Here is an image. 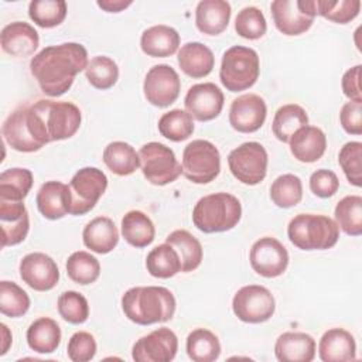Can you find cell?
Wrapping results in <instances>:
<instances>
[{"mask_svg":"<svg viewBox=\"0 0 362 362\" xmlns=\"http://www.w3.org/2000/svg\"><path fill=\"white\" fill-rule=\"evenodd\" d=\"M270 198L279 208L296 206L303 198V182L294 174L279 175L270 187Z\"/></svg>","mask_w":362,"mask_h":362,"instance_id":"cell-42","label":"cell"},{"mask_svg":"<svg viewBox=\"0 0 362 362\" xmlns=\"http://www.w3.org/2000/svg\"><path fill=\"white\" fill-rule=\"evenodd\" d=\"M85 75L88 82L93 88L105 90L112 88L117 82L119 66L112 58L106 55H98L90 58V61L88 62Z\"/></svg>","mask_w":362,"mask_h":362,"instance_id":"cell-43","label":"cell"},{"mask_svg":"<svg viewBox=\"0 0 362 362\" xmlns=\"http://www.w3.org/2000/svg\"><path fill=\"white\" fill-rule=\"evenodd\" d=\"M181 90V81L177 71L167 65L158 64L148 69L143 82V92L147 102L157 107H167L174 103Z\"/></svg>","mask_w":362,"mask_h":362,"instance_id":"cell-13","label":"cell"},{"mask_svg":"<svg viewBox=\"0 0 362 362\" xmlns=\"http://www.w3.org/2000/svg\"><path fill=\"white\" fill-rule=\"evenodd\" d=\"M339 122L346 133L359 136L362 133V103L346 102L341 107Z\"/></svg>","mask_w":362,"mask_h":362,"instance_id":"cell-51","label":"cell"},{"mask_svg":"<svg viewBox=\"0 0 362 362\" xmlns=\"http://www.w3.org/2000/svg\"><path fill=\"white\" fill-rule=\"evenodd\" d=\"M318 355L324 362H348L356 358L354 335L344 328L325 331L318 342Z\"/></svg>","mask_w":362,"mask_h":362,"instance_id":"cell-22","label":"cell"},{"mask_svg":"<svg viewBox=\"0 0 362 362\" xmlns=\"http://www.w3.org/2000/svg\"><path fill=\"white\" fill-rule=\"evenodd\" d=\"M30 308L28 294L14 281H0V311L3 315L18 318Z\"/></svg>","mask_w":362,"mask_h":362,"instance_id":"cell-44","label":"cell"},{"mask_svg":"<svg viewBox=\"0 0 362 362\" xmlns=\"http://www.w3.org/2000/svg\"><path fill=\"white\" fill-rule=\"evenodd\" d=\"M158 132L171 141L187 140L194 133V122L187 110L173 109L158 120Z\"/></svg>","mask_w":362,"mask_h":362,"instance_id":"cell-40","label":"cell"},{"mask_svg":"<svg viewBox=\"0 0 362 362\" xmlns=\"http://www.w3.org/2000/svg\"><path fill=\"white\" fill-rule=\"evenodd\" d=\"M308 124L307 112L296 103H287L280 106L273 117L272 130L277 140L288 143L291 136L301 127Z\"/></svg>","mask_w":362,"mask_h":362,"instance_id":"cell-32","label":"cell"},{"mask_svg":"<svg viewBox=\"0 0 362 362\" xmlns=\"http://www.w3.org/2000/svg\"><path fill=\"white\" fill-rule=\"evenodd\" d=\"M259 72V55L253 48L233 45L223 52L219 79L229 92L249 89L256 83Z\"/></svg>","mask_w":362,"mask_h":362,"instance_id":"cell-5","label":"cell"},{"mask_svg":"<svg viewBox=\"0 0 362 362\" xmlns=\"http://www.w3.org/2000/svg\"><path fill=\"white\" fill-rule=\"evenodd\" d=\"M37 208L47 219H61L68 214V185L61 181H47L35 197Z\"/></svg>","mask_w":362,"mask_h":362,"instance_id":"cell-29","label":"cell"},{"mask_svg":"<svg viewBox=\"0 0 362 362\" xmlns=\"http://www.w3.org/2000/svg\"><path fill=\"white\" fill-rule=\"evenodd\" d=\"M107 188L106 174L96 167H83L68 184V214L83 215L93 209Z\"/></svg>","mask_w":362,"mask_h":362,"instance_id":"cell-6","label":"cell"},{"mask_svg":"<svg viewBox=\"0 0 362 362\" xmlns=\"http://www.w3.org/2000/svg\"><path fill=\"white\" fill-rule=\"evenodd\" d=\"M339 188V180L337 174L331 170L320 168L314 171L310 177V189L314 195L320 198L332 197Z\"/></svg>","mask_w":362,"mask_h":362,"instance_id":"cell-50","label":"cell"},{"mask_svg":"<svg viewBox=\"0 0 362 362\" xmlns=\"http://www.w3.org/2000/svg\"><path fill=\"white\" fill-rule=\"evenodd\" d=\"M290 151L301 163H314L320 160L327 148V137L317 126H304L290 139Z\"/></svg>","mask_w":362,"mask_h":362,"instance_id":"cell-24","label":"cell"},{"mask_svg":"<svg viewBox=\"0 0 362 362\" xmlns=\"http://www.w3.org/2000/svg\"><path fill=\"white\" fill-rule=\"evenodd\" d=\"M335 223L349 236L362 233V197L346 195L335 206Z\"/></svg>","mask_w":362,"mask_h":362,"instance_id":"cell-38","label":"cell"},{"mask_svg":"<svg viewBox=\"0 0 362 362\" xmlns=\"http://www.w3.org/2000/svg\"><path fill=\"white\" fill-rule=\"evenodd\" d=\"M280 362H311L315 356V341L305 332H283L274 344Z\"/></svg>","mask_w":362,"mask_h":362,"instance_id":"cell-23","label":"cell"},{"mask_svg":"<svg viewBox=\"0 0 362 362\" xmlns=\"http://www.w3.org/2000/svg\"><path fill=\"white\" fill-rule=\"evenodd\" d=\"M27 344L38 354H52L61 344V328L58 322L48 317L34 320L27 329Z\"/></svg>","mask_w":362,"mask_h":362,"instance_id":"cell-30","label":"cell"},{"mask_svg":"<svg viewBox=\"0 0 362 362\" xmlns=\"http://www.w3.org/2000/svg\"><path fill=\"white\" fill-rule=\"evenodd\" d=\"M267 23L262 10L255 6L243 7L235 18V31L246 40H257L266 34Z\"/></svg>","mask_w":362,"mask_h":362,"instance_id":"cell-46","label":"cell"},{"mask_svg":"<svg viewBox=\"0 0 362 362\" xmlns=\"http://www.w3.org/2000/svg\"><path fill=\"white\" fill-rule=\"evenodd\" d=\"M122 235L129 245L146 247L154 240L156 228L148 215L133 209L126 212L122 218Z\"/></svg>","mask_w":362,"mask_h":362,"instance_id":"cell-31","label":"cell"},{"mask_svg":"<svg viewBox=\"0 0 362 362\" xmlns=\"http://www.w3.org/2000/svg\"><path fill=\"white\" fill-rule=\"evenodd\" d=\"M232 310L240 321L260 324L272 318L276 310V301L270 290L264 286L249 284L235 293Z\"/></svg>","mask_w":362,"mask_h":362,"instance_id":"cell-10","label":"cell"},{"mask_svg":"<svg viewBox=\"0 0 362 362\" xmlns=\"http://www.w3.org/2000/svg\"><path fill=\"white\" fill-rule=\"evenodd\" d=\"M178 351V338L167 327L157 328L137 339L132 349L136 362H170Z\"/></svg>","mask_w":362,"mask_h":362,"instance_id":"cell-16","label":"cell"},{"mask_svg":"<svg viewBox=\"0 0 362 362\" xmlns=\"http://www.w3.org/2000/svg\"><path fill=\"white\" fill-rule=\"evenodd\" d=\"M33 187V173L27 168H8L0 174V201L23 202Z\"/></svg>","mask_w":362,"mask_h":362,"instance_id":"cell-37","label":"cell"},{"mask_svg":"<svg viewBox=\"0 0 362 362\" xmlns=\"http://www.w3.org/2000/svg\"><path fill=\"white\" fill-rule=\"evenodd\" d=\"M266 115L264 99L256 93H245L232 100L229 123L239 133H253L263 126Z\"/></svg>","mask_w":362,"mask_h":362,"instance_id":"cell-19","label":"cell"},{"mask_svg":"<svg viewBox=\"0 0 362 362\" xmlns=\"http://www.w3.org/2000/svg\"><path fill=\"white\" fill-rule=\"evenodd\" d=\"M66 274L78 284H90L96 281L100 274L99 260L85 250L74 252L66 260Z\"/></svg>","mask_w":362,"mask_h":362,"instance_id":"cell-39","label":"cell"},{"mask_svg":"<svg viewBox=\"0 0 362 362\" xmlns=\"http://www.w3.org/2000/svg\"><path fill=\"white\" fill-rule=\"evenodd\" d=\"M1 133L4 141L17 151L34 153L44 147L33 124L28 105L18 106L7 116L3 123Z\"/></svg>","mask_w":362,"mask_h":362,"instance_id":"cell-14","label":"cell"},{"mask_svg":"<svg viewBox=\"0 0 362 362\" xmlns=\"http://www.w3.org/2000/svg\"><path fill=\"white\" fill-rule=\"evenodd\" d=\"M0 42L6 54L20 58L34 54L38 48L40 37L31 24L25 21H14L3 27Z\"/></svg>","mask_w":362,"mask_h":362,"instance_id":"cell-21","label":"cell"},{"mask_svg":"<svg viewBox=\"0 0 362 362\" xmlns=\"http://www.w3.org/2000/svg\"><path fill=\"white\" fill-rule=\"evenodd\" d=\"M147 272L157 279H170L181 272V259L174 246L161 243L151 249L146 257Z\"/></svg>","mask_w":362,"mask_h":362,"instance_id":"cell-34","label":"cell"},{"mask_svg":"<svg viewBox=\"0 0 362 362\" xmlns=\"http://www.w3.org/2000/svg\"><path fill=\"white\" fill-rule=\"evenodd\" d=\"M103 163L116 175H130L140 167L139 153L124 141H112L103 150Z\"/></svg>","mask_w":362,"mask_h":362,"instance_id":"cell-33","label":"cell"},{"mask_svg":"<svg viewBox=\"0 0 362 362\" xmlns=\"http://www.w3.org/2000/svg\"><path fill=\"white\" fill-rule=\"evenodd\" d=\"M140 47L148 57L165 58L177 52L180 47V34L170 25L157 24L143 31Z\"/></svg>","mask_w":362,"mask_h":362,"instance_id":"cell-26","label":"cell"},{"mask_svg":"<svg viewBox=\"0 0 362 362\" xmlns=\"http://www.w3.org/2000/svg\"><path fill=\"white\" fill-rule=\"evenodd\" d=\"M34 103L44 119L49 141L69 139L78 132L82 115L79 107L72 102L41 99Z\"/></svg>","mask_w":362,"mask_h":362,"instance_id":"cell-11","label":"cell"},{"mask_svg":"<svg viewBox=\"0 0 362 362\" xmlns=\"http://www.w3.org/2000/svg\"><path fill=\"white\" fill-rule=\"evenodd\" d=\"M28 16L38 27H57L66 17V3L64 0H33L28 4Z\"/></svg>","mask_w":362,"mask_h":362,"instance_id":"cell-41","label":"cell"},{"mask_svg":"<svg viewBox=\"0 0 362 362\" xmlns=\"http://www.w3.org/2000/svg\"><path fill=\"white\" fill-rule=\"evenodd\" d=\"M287 236L301 250H325L337 245L339 228L325 215L298 214L290 221Z\"/></svg>","mask_w":362,"mask_h":362,"instance_id":"cell-4","label":"cell"},{"mask_svg":"<svg viewBox=\"0 0 362 362\" xmlns=\"http://www.w3.org/2000/svg\"><path fill=\"white\" fill-rule=\"evenodd\" d=\"M178 65L191 78H204L211 74L215 65L214 52L202 42H187L178 51Z\"/></svg>","mask_w":362,"mask_h":362,"instance_id":"cell-28","label":"cell"},{"mask_svg":"<svg viewBox=\"0 0 362 362\" xmlns=\"http://www.w3.org/2000/svg\"><path fill=\"white\" fill-rule=\"evenodd\" d=\"M165 242L174 246L181 259V272L188 273L195 270L202 262V246L201 242L191 235L185 229L173 230L167 238Z\"/></svg>","mask_w":362,"mask_h":362,"instance_id":"cell-35","label":"cell"},{"mask_svg":"<svg viewBox=\"0 0 362 362\" xmlns=\"http://www.w3.org/2000/svg\"><path fill=\"white\" fill-rule=\"evenodd\" d=\"M0 327H1V335H3V346H1V352H0V355H4V354L7 352V349H8L10 344H11L13 337H11V332L8 331V328H7V325H6V324H1Z\"/></svg>","mask_w":362,"mask_h":362,"instance_id":"cell-54","label":"cell"},{"mask_svg":"<svg viewBox=\"0 0 362 362\" xmlns=\"http://www.w3.org/2000/svg\"><path fill=\"white\" fill-rule=\"evenodd\" d=\"M88 51L82 44L64 42L42 48L30 61V71L41 90L57 98L74 83L75 76L88 66Z\"/></svg>","mask_w":362,"mask_h":362,"instance_id":"cell-1","label":"cell"},{"mask_svg":"<svg viewBox=\"0 0 362 362\" xmlns=\"http://www.w3.org/2000/svg\"><path fill=\"white\" fill-rule=\"evenodd\" d=\"M1 247L21 243L30 229V218L23 202L0 201Z\"/></svg>","mask_w":362,"mask_h":362,"instance_id":"cell-20","label":"cell"},{"mask_svg":"<svg viewBox=\"0 0 362 362\" xmlns=\"http://www.w3.org/2000/svg\"><path fill=\"white\" fill-rule=\"evenodd\" d=\"M96 4L107 13H119L132 4V0H98Z\"/></svg>","mask_w":362,"mask_h":362,"instance_id":"cell-53","label":"cell"},{"mask_svg":"<svg viewBox=\"0 0 362 362\" xmlns=\"http://www.w3.org/2000/svg\"><path fill=\"white\" fill-rule=\"evenodd\" d=\"M276 28L284 35H300L314 23L315 0H274L270 4Z\"/></svg>","mask_w":362,"mask_h":362,"instance_id":"cell-12","label":"cell"},{"mask_svg":"<svg viewBox=\"0 0 362 362\" xmlns=\"http://www.w3.org/2000/svg\"><path fill=\"white\" fill-rule=\"evenodd\" d=\"M182 174L194 184H208L221 171L219 150L208 140H192L182 151Z\"/></svg>","mask_w":362,"mask_h":362,"instance_id":"cell-7","label":"cell"},{"mask_svg":"<svg viewBox=\"0 0 362 362\" xmlns=\"http://www.w3.org/2000/svg\"><path fill=\"white\" fill-rule=\"evenodd\" d=\"M139 158L144 178L154 185L171 184L182 173L174 151L158 141L146 143L139 150Z\"/></svg>","mask_w":362,"mask_h":362,"instance_id":"cell-8","label":"cell"},{"mask_svg":"<svg viewBox=\"0 0 362 362\" xmlns=\"http://www.w3.org/2000/svg\"><path fill=\"white\" fill-rule=\"evenodd\" d=\"M267 161V151L257 141H246L233 148L228 156L232 175L246 185H256L264 180Z\"/></svg>","mask_w":362,"mask_h":362,"instance_id":"cell-9","label":"cell"},{"mask_svg":"<svg viewBox=\"0 0 362 362\" xmlns=\"http://www.w3.org/2000/svg\"><path fill=\"white\" fill-rule=\"evenodd\" d=\"M58 313L71 324H82L89 317L88 300L78 291L68 290L58 297Z\"/></svg>","mask_w":362,"mask_h":362,"instance_id":"cell-48","label":"cell"},{"mask_svg":"<svg viewBox=\"0 0 362 362\" xmlns=\"http://www.w3.org/2000/svg\"><path fill=\"white\" fill-rule=\"evenodd\" d=\"M230 4L225 0H202L195 8L197 28L206 35H218L230 20Z\"/></svg>","mask_w":362,"mask_h":362,"instance_id":"cell-27","label":"cell"},{"mask_svg":"<svg viewBox=\"0 0 362 362\" xmlns=\"http://www.w3.org/2000/svg\"><path fill=\"white\" fill-rule=\"evenodd\" d=\"M249 262L257 274L272 279L286 272L288 266V252L276 238L264 236L252 245Z\"/></svg>","mask_w":362,"mask_h":362,"instance_id":"cell-15","label":"cell"},{"mask_svg":"<svg viewBox=\"0 0 362 362\" xmlns=\"http://www.w3.org/2000/svg\"><path fill=\"white\" fill-rule=\"evenodd\" d=\"M18 270L21 280L35 291H48L59 280V270L55 260L42 252L25 255L20 262Z\"/></svg>","mask_w":362,"mask_h":362,"instance_id":"cell-17","label":"cell"},{"mask_svg":"<svg viewBox=\"0 0 362 362\" xmlns=\"http://www.w3.org/2000/svg\"><path fill=\"white\" fill-rule=\"evenodd\" d=\"M174 294L161 286H137L122 296V310L134 324L151 325L165 322L175 313Z\"/></svg>","mask_w":362,"mask_h":362,"instance_id":"cell-2","label":"cell"},{"mask_svg":"<svg viewBox=\"0 0 362 362\" xmlns=\"http://www.w3.org/2000/svg\"><path fill=\"white\" fill-rule=\"evenodd\" d=\"M361 65H355L349 68L341 81L344 95L356 103H362V93H361Z\"/></svg>","mask_w":362,"mask_h":362,"instance_id":"cell-52","label":"cell"},{"mask_svg":"<svg viewBox=\"0 0 362 362\" xmlns=\"http://www.w3.org/2000/svg\"><path fill=\"white\" fill-rule=\"evenodd\" d=\"M223 93L212 82L192 85L184 99L187 112L198 122H209L219 116L223 107Z\"/></svg>","mask_w":362,"mask_h":362,"instance_id":"cell-18","label":"cell"},{"mask_svg":"<svg viewBox=\"0 0 362 362\" xmlns=\"http://www.w3.org/2000/svg\"><path fill=\"white\" fill-rule=\"evenodd\" d=\"M187 354L194 362H214L221 355V342L218 337L206 329L197 328L187 337Z\"/></svg>","mask_w":362,"mask_h":362,"instance_id":"cell-36","label":"cell"},{"mask_svg":"<svg viewBox=\"0 0 362 362\" xmlns=\"http://www.w3.org/2000/svg\"><path fill=\"white\" fill-rule=\"evenodd\" d=\"M240 216V201L229 192L205 195L192 209V222L204 233L230 230L239 223Z\"/></svg>","mask_w":362,"mask_h":362,"instance_id":"cell-3","label":"cell"},{"mask_svg":"<svg viewBox=\"0 0 362 362\" xmlns=\"http://www.w3.org/2000/svg\"><path fill=\"white\" fill-rule=\"evenodd\" d=\"M66 354L72 362H88L93 359L96 354L95 337L86 331L75 332L68 341Z\"/></svg>","mask_w":362,"mask_h":362,"instance_id":"cell-49","label":"cell"},{"mask_svg":"<svg viewBox=\"0 0 362 362\" xmlns=\"http://www.w3.org/2000/svg\"><path fill=\"white\" fill-rule=\"evenodd\" d=\"M359 0H315V13L338 24L349 23L359 14Z\"/></svg>","mask_w":362,"mask_h":362,"instance_id":"cell-45","label":"cell"},{"mask_svg":"<svg viewBox=\"0 0 362 362\" xmlns=\"http://www.w3.org/2000/svg\"><path fill=\"white\" fill-rule=\"evenodd\" d=\"M338 163L346 180L355 185H362V143L348 141L342 146L338 154Z\"/></svg>","mask_w":362,"mask_h":362,"instance_id":"cell-47","label":"cell"},{"mask_svg":"<svg viewBox=\"0 0 362 362\" xmlns=\"http://www.w3.org/2000/svg\"><path fill=\"white\" fill-rule=\"evenodd\" d=\"M83 245L95 253L106 255L119 243V230L107 216H96L86 223L82 232Z\"/></svg>","mask_w":362,"mask_h":362,"instance_id":"cell-25","label":"cell"}]
</instances>
